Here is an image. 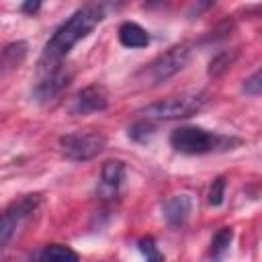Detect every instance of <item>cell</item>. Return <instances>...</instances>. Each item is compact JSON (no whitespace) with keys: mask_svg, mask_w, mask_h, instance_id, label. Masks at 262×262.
I'll list each match as a JSON object with an SVG mask.
<instances>
[{"mask_svg":"<svg viewBox=\"0 0 262 262\" xmlns=\"http://www.w3.org/2000/svg\"><path fill=\"white\" fill-rule=\"evenodd\" d=\"M102 18H104V4L88 2L82 8H78L66 23H61L55 29V33L45 43V49H43V55H41V66H55V63H59L70 53V49L78 41L88 37L90 31Z\"/></svg>","mask_w":262,"mask_h":262,"instance_id":"1","label":"cell"},{"mask_svg":"<svg viewBox=\"0 0 262 262\" xmlns=\"http://www.w3.org/2000/svg\"><path fill=\"white\" fill-rule=\"evenodd\" d=\"M239 143H242V139H237V137L217 135L213 131H207V129L194 127V125L178 127L170 133V145L176 151L186 154V156H203V154H211V151H225V149H233Z\"/></svg>","mask_w":262,"mask_h":262,"instance_id":"2","label":"cell"},{"mask_svg":"<svg viewBox=\"0 0 262 262\" xmlns=\"http://www.w3.org/2000/svg\"><path fill=\"white\" fill-rule=\"evenodd\" d=\"M106 106H108L106 90L102 86H98V84H92V86L82 88L76 94L70 111H72V115H90V113H100Z\"/></svg>","mask_w":262,"mask_h":262,"instance_id":"8","label":"cell"},{"mask_svg":"<svg viewBox=\"0 0 262 262\" xmlns=\"http://www.w3.org/2000/svg\"><path fill=\"white\" fill-rule=\"evenodd\" d=\"M235 55H237V49H225V51H219L217 55H213V59L209 61V68H207V74L209 76H213V78H217V76H221L231 63H233V59H235Z\"/></svg>","mask_w":262,"mask_h":262,"instance_id":"14","label":"cell"},{"mask_svg":"<svg viewBox=\"0 0 262 262\" xmlns=\"http://www.w3.org/2000/svg\"><path fill=\"white\" fill-rule=\"evenodd\" d=\"M190 45L182 43V45H174L168 51L160 53L151 63H149V76L154 82H166L168 78L176 76L190 59Z\"/></svg>","mask_w":262,"mask_h":262,"instance_id":"6","label":"cell"},{"mask_svg":"<svg viewBox=\"0 0 262 262\" xmlns=\"http://www.w3.org/2000/svg\"><path fill=\"white\" fill-rule=\"evenodd\" d=\"M164 217L170 225L174 227H180L186 223V219L190 217V211H192V199L188 194H172L164 201Z\"/></svg>","mask_w":262,"mask_h":262,"instance_id":"10","label":"cell"},{"mask_svg":"<svg viewBox=\"0 0 262 262\" xmlns=\"http://www.w3.org/2000/svg\"><path fill=\"white\" fill-rule=\"evenodd\" d=\"M207 94L205 92H182L176 96H168L164 100L151 102L143 106L139 113L145 119L151 121H174V119H186L196 115L205 104H207Z\"/></svg>","mask_w":262,"mask_h":262,"instance_id":"3","label":"cell"},{"mask_svg":"<svg viewBox=\"0 0 262 262\" xmlns=\"http://www.w3.org/2000/svg\"><path fill=\"white\" fill-rule=\"evenodd\" d=\"M223 196H225V178L219 176V178L213 180V184L209 188V194H207V201H209V205L219 207L223 203Z\"/></svg>","mask_w":262,"mask_h":262,"instance_id":"18","label":"cell"},{"mask_svg":"<svg viewBox=\"0 0 262 262\" xmlns=\"http://www.w3.org/2000/svg\"><path fill=\"white\" fill-rule=\"evenodd\" d=\"M70 82H72V72L63 70L59 63H55V66H43V76L37 82V86L33 90V96L39 102L53 100L61 90H66L70 86Z\"/></svg>","mask_w":262,"mask_h":262,"instance_id":"7","label":"cell"},{"mask_svg":"<svg viewBox=\"0 0 262 262\" xmlns=\"http://www.w3.org/2000/svg\"><path fill=\"white\" fill-rule=\"evenodd\" d=\"M213 4H215V0H192L190 6H188V10H186V14H188V18H196L203 12H207Z\"/></svg>","mask_w":262,"mask_h":262,"instance_id":"20","label":"cell"},{"mask_svg":"<svg viewBox=\"0 0 262 262\" xmlns=\"http://www.w3.org/2000/svg\"><path fill=\"white\" fill-rule=\"evenodd\" d=\"M125 180V164L121 160H106L100 170V184H98V196L100 199H115L119 194V188Z\"/></svg>","mask_w":262,"mask_h":262,"instance_id":"9","label":"cell"},{"mask_svg":"<svg viewBox=\"0 0 262 262\" xmlns=\"http://www.w3.org/2000/svg\"><path fill=\"white\" fill-rule=\"evenodd\" d=\"M104 145H106V137L98 131L68 133L59 137V149L72 162H88L96 158L104 149Z\"/></svg>","mask_w":262,"mask_h":262,"instance_id":"4","label":"cell"},{"mask_svg":"<svg viewBox=\"0 0 262 262\" xmlns=\"http://www.w3.org/2000/svg\"><path fill=\"white\" fill-rule=\"evenodd\" d=\"M43 6V0H25L23 2V12H27V14H35V12H39V8Z\"/></svg>","mask_w":262,"mask_h":262,"instance_id":"21","label":"cell"},{"mask_svg":"<svg viewBox=\"0 0 262 262\" xmlns=\"http://www.w3.org/2000/svg\"><path fill=\"white\" fill-rule=\"evenodd\" d=\"M149 41H151V37H149V33L141 25H137L133 20L121 23V27H119V43L123 47L141 49V47H147Z\"/></svg>","mask_w":262,"mask_h":262,"instance_id":"11","label":"cell"},{"mask_svg":"<svg viewBox=\"0 0 262 262\" xmlns=\"http://www.w3.org/2000/svg\"><path fill=\"white\" fill-rule=\"evenodd\" d=\"M154 131H156V127H154V123H151V119H139V121H135L133 125H129V129H127V135H129V139H133V141H137V143H143V141H147L151 135H154Z\"/></svg>","mask_w":262,"mask_h":262,"instance_id":"16","label":"cell"},{"mask_svg":"<svg viewBox=\"0 0 262 262\" xmlns=\"http://www.w3.org/2000/svg\"><path fill=\"white\" fill-rule=\"evenodd\" d=\"M137 248H139V252H141L147 260H162V254L158 252V246H156L154 237H149V235L141 237V239L137 242Z\"/></svg>","mask_w":262,"mask_h":262,"instance_id":"19","label":"cell"},{"mask_svg":"<svg viewBox=\"0 0 262 262\" xmlns=\"http://www.w3.org/2000/svg\"><path fill=\"white\" fill-rule=\"evenodd\" d=\"M125 2H127V0H104L102 4H104L106 8H113V10H117V8H121Z\"/></svg>","mask_w":262,"mask_h":262,"instance_id":"22","label":"cell"},{"mask_svg":"<svg viewBox=\"0 0 262 262\" xmlns=\"http://www.w3.org/2000/svg\"><path fill=\"white\" fill-rule=\"evenodd\" d=\"M39 205V194H25L16 201H12L4 213H2V221H0V244L6 248L8 242L12 239V235L18 231V227L23 225V221L37 209Z\"/></svg>","mask_w":262,"mask_h":262,"instance_id":"5","label":"cell"},{"mask_svg":"<svg viewBox=\"0 0 262 262\" xmlns=\"http://www.w3.org/2000/svg\"><path fill=\"white\" fill-rule=\"evenodd\" d=\"M27 55V43L25 41H16V43H10L2 49V66H4V72L10 70V68H18L20 61L25 59Z\"/></svg>","mask_w":262,"mask_h":262,"instance_id":"13","label":"cell"},{"mask_svg":"<svg viewBox=\"0 0 262 262\" xmlns=\"http://www.w3.org/2000/svg\"><path fill=\"white\" fill-rule=\"evenodd\" d=\"M231 242H233V229L231 227H221L211 239V256L213 258H223L225 252L229 250Z\"/></svg>","mask_w":262,"mask_h":262,"instance_id":"15","label":"cell"},{"mask_svg":"<svg viewBox=\"0 0 262 262\" xmlns=\"http://www.w3.org/2000/svg\"><path fill=\"white\" fill-rule=\"evenodd\" d=\"M35 258L43 260V262H76L80 256L68 248V246H61V244H49L45 246L41 252L35 254Z\"/></svg>","mask_w":262,"mask_h":262,"instance_id":"12","label":"cell"},{"mask_svg":"<svg viewBox=\"0 0 262 262\" xmlns=\"http://www.w3.org/2000/svg\"><path fill=\"white\" fill-rule=\"evenodd\" d=\"M242 92L248 94V96H258V94H262V68L256 70L250 78L244 80V84H242Z\"/></svg>","mask_w":262,"mask_h":262,"instance_id":"17","label":"cell"}]
</instances>
